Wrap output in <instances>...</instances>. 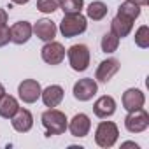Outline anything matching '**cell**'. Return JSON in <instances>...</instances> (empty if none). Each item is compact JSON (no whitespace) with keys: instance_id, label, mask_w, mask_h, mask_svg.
Wrapping results in <instances>:
<instances>
[{"instance_id":"9c48e42d","label":"cell","mask_w":149,"mask_h":149,"mask_svg":"<svg viewBox=\"0 0 149 149\" xmlns=\"http://www.w3.org/2000/svg\"><path fill=\"white\" fill-rule=\"evenodd\" d=\"M67 130L70 132L72 137H79V139L86 137L90 133V130H91V121L84 112H79L70 119V123L67 125Z\"/></svg>"},{"instance_id":"cb8c5ba5","label":"cell","mask_w":149,"mask_h":149,"mask_svg":"<svg viewBox=\"0 0 149 149\" xmlns=\"http://www.w3.org/2000/svg\"><path fill=\"white\" fill-rule=\"evenodd\" d=\"M60 9V0H37V11L44 14H51Z\"/></svg>"},{"instance_id":"9a60e30c","label":"cell","mask_w":149,"mask_h":149,"mask_svg":"<svg viewBox=\"0 0 149 149\" xmlns=\"http://www.w3.org/2000/svg\"><path fill=\"white\" fill-rule=\"evenodd\" d=\"M93 112L97 118L100 119H107L116 112V100L111 95H104L100 97L95 104H93Z\"/></svg>"},{"instance_id":"5b68a950","label":"cell","mask_w":149,"mask_h":149,"mask_svg":"<svg viewBox=\"0 0 149 149\" xmlns=\"http://www.w3.org/2000/svg\"><path fill=\"white\" fill-rule=\"evenodd\" d=\"M125 128L130 132V133H142L149 128V114L147 111L142 109H137V111H132L126 114L125 118Z\"/></svg>"},{"instance_id":"44dd1931","label":"cell","mask_w":149,"mask_h":149,"mask_svg":"<svg viewBox=\"0 0 149 149\" xmlns=\"http://www.w3.org/2000/svg\"><path fill=\"white\" fill-rule=\"evenodd\" d=\"M60 9L63 14H77L84 9V0H60Z\"/></svg>"},{"instance_id":"6da1fadb","label":"cell","mask_w":149,"mask_h":149,"mask_svg":"<svg viewBox=\"0 0 149 149\" xmlns=\"http://www.w3.org/2000/svg\"><path fill=\"white\" fill-rule=\"evenodd\" d=\"M40 121H42V126L46 128V137L65 133L67 125H68V119H67L65 112H61V111H58L54 107H51L46 112H42Z\"/></svg>"},{"instance_id":"8992f818","label":"cell","mask_w":149,"mask_h":149,"mask_svg":"<svg viewBox=\"0 0 149 149\" xmlns=\"http://www.w3.org/2000/svg\"><path fill=\"white\" fill-rule=\"evenodd\" d=\"M98 91V84L93 77H84V79H79L76 84H74V98L79 100V102H88L91 100Z\"/></svg>"},{"instance_id":"83f0119b","label":"cell","mask_w":149,"mask_h":149,"mask_svg":"<svg viewBox=\"0 0 149 149\" xmlns=\"http://www.w3.org/2000/svg\"><path fill=\"white\" fill-rule=\"evenodd\" d=\"M28 2H30V0H11V4H16V6H25Z\"/></svg>"},{"instance_id":"ffe728a7","label":"cell","mask_w":149,"mask_h":149,"mask_svg":"<svg viewBox=\"0 0 149 149\" xmlns=\"http://www.w3.org/2000/svg\"><path fill=\"white\" fill-rule=\"evenodd\" d=\"M118 14H121V16H125V18L135 21V19L140 16V6L130 2V0H126V2H123V4L118 7Z\"/></svg>"},{"instance_id":"7a4b0ae2","label":"cell","mask_w":149,"mask_h":149,"mask_svg":"<svg viewBox=\"0 0 149 149\" xmlns=\"http://www.w3.org/2000/svg\"><path fill=\"white\" fill-rule=\"evenodd\" d=\"M86 28H88V19L81 13H77V14H63V19H61V23L58 26L60 33L65 39L77 37V35L84 33Z\"/></svg>"},{"instance_id":"ac0fdd59","label":"cell","mask_w":149,"mask_h":149,"mask_svg":"<svg viewBox=\"0 0 149 149\" xmlns=\"http://www.w3.org/2000/svg\"><path fill=\"white\" fill-rule=\"evenodd\" d=\"M19 109V102L13 97V95H4L0 98V118L4 119H11Z\"/></svg>"},{"instance_id":"484cf974","label":"cell","mask_w":149,"mask_h":149,"mask_svg":"<svg viewBox=\"0 0 149 149\" xmlns=\"http://www.w3.org/2000/svg\"><path fill=\"white\" fill-rule=\"evenodd\" d=\"M7 19H9V14H7V11L0 7V25H7Z\"/></svg>"},{"instance_id":"4316f807","label":"cell","mask_w":149,"mask_h":149,"mask_svg":"<svg viewBox=\"0 0 149 149\" xmlns=\"http://www.w3.org/2000/svg\"><path fill=\"white\" fill-rule=\"evenodd\" d=\"M130 2H133V4H137V6H140V7H144V6L149 4V0H130Z\"/></svg>"},{"instance_id":"f546056e","label":"cell","mask_w":149,"mask_h":149,"mask_svg":"<svg viewBox=\"0 0 149 149\" xmlns=\"http://www.w3.org/2000/svg\"><path fill=\"white\" fill-rule=\"evenodd\" d=\"M4 95H6V88H4V84H2V83H0V98H2Z\"/></svg>"},{"instance_id":"d4e9b609","label":"cell","mask_w":149,"mask_h":149,"mask_svg":"<svg viewBox=\"0 0 149 149\" xmlns=\"http://www.w3.org/2000/svg\"><path fill=\"white\" fill-rule=\"evenodd\" d=\"M11 42V30L7 25H0V47H4Z\"/></svg>"},{"instance_id":"30bf717a","label":"cell","mask_w":149,"mask_h":149,"mask_svg":"<svg viewBox=\"0 0 149 149\" xmlns=\"http://www.w3.org/2000/svg\"><path fill=\"white\" fill-rule=\"evenodd\" d=\"M119 61L116 60V58H107V60H104L100 65H98V68H97V72H95V81H98V83H109L116 74L119 72Z\"/></svg>"},{"instance_id":"3957f363","label":"cell","mask_w":149,"mask_h":149,"mask_svg":"<svg viewBox=\"0 0 149 149\" xmlns=\"http://www.w3.org/2000/svg\"><path fill=\"white\" fill-rule=\"evenodd\" d=\"M118 137H119V130H118L116 123H112V121L98 123V126L95 130V142H97V146H100L104 149H109V147H112L118 142Z\"/></svg>"},{"instance_id":"603a6c76","label":"cell","mask_w":149,"mask_h":149,"mask_svg":"<svg viewBox=\"0 0 149 149\" xmlns=\"http://www.w3.org/2000/svg\"><path fill=\"white\" fill-rule=\"evenodd\" d=\"M135 44L140 49H147L149 47V26L147 25L139 26V30L135 32Z\"/></svg>"},{"instance_id":"f1b7e54d","label":"cell","mask_w":149,"mask_h":149,"mask_svg":"<svg viewBox=\"0 0 149 149\" xmlns=\"http://www.w3.org/2000/svg\"><path fill=\"white\" fill-rule=\"evenodd\" d=\"M126 146H132V147H135V149H139V146H137L135 142H123V147H126Z\"/></svg>"},{"instance_id":"ba28073f","label":"cell","mask_w":149,"mask_h":149,"mask_svg":"<svg viewBox=\"0 0 149 149\" xmlns=\"http://www.w3.org/2000/svg\"><path fill=\"white\" fill-rule=\"evenodd\" d=\"M40 93H42V88H40L39 81H35V79H25L18 86L19 100L25 104H35L40 98Z\"/></svg>"},{"instance_id":"8fae6325","label":"cell","mask_w":149,"mask_h":149,"mask_svg":"<svg viewBox=\"0 0 149 149\" xmlns=\"http://www.w3.org/2000/svg\"><path fill=\"white\" fill-rule=\"evenodd\" d=\"M32 30H33V33H35L37 39H40L42 42H49V40H54L58 26L51 19L42 18V19H37L35 25H32Z\"/></svg>"},{"instance_id":"7402d4cb","label":"cell","mask_w":149,"mask_h":149,"mask_svg":"<svg viewBox=\"0 0 149 149\" xmlns=\"http://www.w3.org/2000/svg\"><path fill=\"white\" fill-rule=\"evenodd\" d=\"M100 47H102L104 53H114V51H118V47H119V37H116L112 32L105 33V35L102 37Z\"/></svg>"},{"instance_id":"e0dca14e","label":"cell","mask_w":149,"mask_h":149,"mask_svg":"<svg viewBox=\"0 0 149 149\" xmlns=\"http://www.w3.org/2000/svg\"><path fill=\"white\" fill-rule=\"evenodd\" d=\"M132 28H133V21L128 19V18H125V16H121V14H116L112 18V21H111V32L116 37H119V39L128 37L130 32H132Z\"/></svg>"},{"instance_id":"277c9868","label":"cell","mask_w":149,"mask_h":149,"mask_svg":"<svg viewBox=\"0 0 149 149\" xmlns=\"http://www.w3.org/2000/svg\"><path fill=\"white\" fill-rule=\"evenodd\" d=\"M68 63L72 70L76 72H84L90 67V49L86 44H74L67 49Z\"/></svg>"},{"instance_id":"5bb4252c","label":"cell","mask_w":149,"mask_h":149,"mask_svg":"<svg viewBox=\"0 0 149 149\" xmlns=\"http://www.w3.org/2000/svg\"><path fill=\"white\" fill-rule=\"evenodd\" d=\"M11 125L18 133H26L33 126V116L28 109H18V112L11 118Z\"/></svg>"},{"instance_id":"d6986e66","label":"cell","mask_w":149,"mask_h":149,"mask_svg":"<svg viewBox=\"0 0 149 149\" xmlns=\"http://www.w3.org/2000/svg\"><path fill=\"white\" fill-rule=\"evenodd\" d=\"M107 13H109L107 6H105L104 2H100V0L91 2V4L88 6V9H86V16H88L90 19H93V21H102V19L107 16Z\"/></svg>"},{"instance_id":"4fadbf2b","label":"cell","mask_w":149,"mask_h":149,"mask_svg":"<svg viewBox=\"0 0 149 149\" xmlns=\"http://www.w3.org/2000/svg\"><path fill=\"white\" fill-rule=\"evenodd\" d=\"M121 102H123V107H125L128 112H132V111H137V109H142V107H144V104H146V95H144L140 90H137V88H130V90H126V91L123 93Z\"/></svg>"},{"instance_id":"2e32d148","label":"cell","mask_w":149,"mask_h":149,"mask_svg":"<svg viewBox=\"0 0 149 149\" xmlns=\"http://www.w3.org/2000/svg\"><path fill=\"white\" fill-rule=\"evenodd\" d=\"M63 97H65V91H63V88L60 84H51V86L44 88L42 93H40V98H42L44 105L49 107V109L51 107H58L61 104Z\"/></svg>"},{"instance_id":"52a82bcc","label":"cell","mask_w":149,"mask_h":149,"mask_svg":"<svg viewBox=\"0 0 149 149\" xmlns=\"http://www.w3.org/2000/svg\"><path fill=\"white\" fill-rule=\"evenodd\" d=\"M40 58L47 65H60L65 60V47H63V44H60L56 40L46 42L42 46V49H40Z\"/></svg>"},{"instance_id":"7c38bea8","label":"cell","mask_w":149,"mask_h":149,"mask_svg":"<svg viewBox=\"0 0 149 149\" xmlns=\"http://www.w3.org/2000/svg\"><path fill=\"white\" fill-rule=\"evenodd\" d=\"M9 30H11V42H14V44H18V46L26 44V42L30 40L32 33H33L32 25H30L28 21H18V23H14Z\"/></svg>"}]
</instances>
